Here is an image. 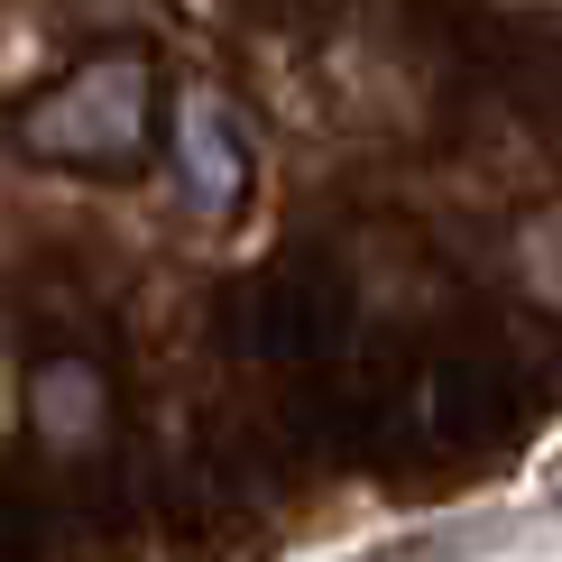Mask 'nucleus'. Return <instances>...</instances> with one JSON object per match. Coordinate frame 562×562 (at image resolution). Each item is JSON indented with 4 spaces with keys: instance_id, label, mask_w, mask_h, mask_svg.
<instances>
[{
    "instance_id": "3",
    "label": "nucleus",
    "mask_w": 562,
    "mask_h": 562,
    "mask_svg": "<svg viewBox=\"0 0 562 562\" xmlns=\"http://www.w3.org/2000/svg\"><path fill=\"white\" fill-rule=\"evenodd\" d=\"M29 434H37L56 461H83L92 442L111 434V387H102V369L75 360V350L37 360V369H29Z\"/></svg>"
},
{
    "instance_id": "2",
    "label": "nucleus",
    "mask_w": 562,
    "mask_h": 562,
    "mask_svg": "<svg viewBox=\"0 0 562 562\" xmlns=\"http://www.w3.org/2000/svg\"><path fill=\"white\" fill-rule=\"evenodd\" d=\"M167 157H176L184 194H194V213H240V194H249V138H240V111H231L222 92L184 83L167 102Z\"/></svg>"
},
{
    "instance_id": "1",
    "label": "nucleus",
    "mask_w": 562,
    "mask_h": 562,
    "mask_svg": "<svg viewBox=\"0 0 562 562\" xmlns=\"http://www.w3.org/2000/svg\"><path fill=\"white\" fill-rule=\"evenodd\" d=\"M10 138L37 167H75V176H130L157 148V75L138 46H102V56L65 65L37 102L10 111Z\"/></svg>"
}]
</instances>
